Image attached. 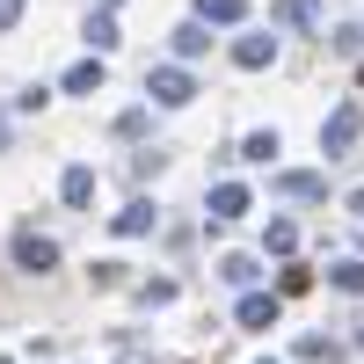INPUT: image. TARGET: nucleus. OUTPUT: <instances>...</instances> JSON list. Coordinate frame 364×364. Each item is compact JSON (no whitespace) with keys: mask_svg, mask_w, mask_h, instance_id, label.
<instances>
[{"mask_svg":"<svg viewBox=\"0 0 364 364\" xmlns=\"http://www.w3.org/2000/svg\"><path fill=\"white\" fill-rule=\"evenodd\" d=\"M146 102L190 109V102H197V73H190V66H146Z\"/></svg>","mask_w":364,"mask_h":364,"instance_id":"nucleus-1","label":"nucleus"},{"mask_svg":"<svg viewBox=\"0 0 364 364\" xmlns=\"http://www.w3.org/2000/svg\"><path fill=\"white\" fill-rule=\"evenodd\" d=\"M357 132H364V109H357V102H336V109L321 117V154H328V161H343L350 146H357Z\"/></svg>","mask_w":364,"mask_h":364,"instance_id":"nucleus-2","label":"nucleus"},{"mask_svg":"<svg viewBox=\"0 0 364 364\" xmlns=\"http://www.w3.org/2000/svg\"><path fill=\"white\" fill-rule=\"evenodd\" d=\"M15 269H29V277L58 269V240H51V233H37V226H22V233H15Z\"/></svg>","mask_w":364,"mask_h":364,"instance_id":"nucleus-3","label":"nucleus"},{"mask_svg":"<svg viewBox=\"0 0 364 364\" xmlns=\"http://www.w3.org/2000/svg\"><path fill=\"white\" fill-rule=\"evenodd\" d=\"M211 226H233L240 219V211H255V190H248V182H211Z\"/></svg>","mask_w":364,"mask_h":364,"instance_id":"nucleus-4","label":"nucleus"},{"mask_svg":"<svg viewBox=\"0 0 364 364\" xmlns=\"http://www.w3.org/2000/svg\"><path fill=\"white\" fill-rule=\"evenodd\" d=\"M269 190L291 197V204H321V197H328V175H314V168H284V175H269Z\"/></svg>","mask_w":364,"mask_h":364,"instance_id":"nucleus-5","label":"nucleus"},{"mask_svg":"<svg viewBox=\"0 0 364 364\" xmlns=\"http://www.w3.org/2000/svg\"><path fill=\"white\" fill-rule=\"evenodd\" d=\"M233 66H240V73L277 66V37H269V29H248V37H233Z\"/></svg>","mask_w":364,"mask_h":364,"instance_id":"nucleus-6","label":"nucleus"},{"mask_svg":"<svg viewBox=\"0 0 364 364\" xmlns=\"http://www.w3.org/2000/svg\"><path fill=\"white\" fill-rule=\"evenodd\" d=\"M277 314H284V299H277V291H240V306H233L240 328H277Z\"/></svg>","mask_w":364,"mask_h":364,"instance_id":"nucleus-7","label":"nucleus"},{"mask_svg":"<svg viewBox=\"0 0 364 364\" xmlns=\"http://www.w3.org/2000/svg\"><path fill=\"white\" fill-rule=\"evenodd\" d=\"M168 44H175V66H190V58H204V51H211V29L190 15V22H175V29H168Z\"/></svg>","mask_w":364,"mask_h":364,"instance_id":"nucleus-8","label":"nucleus"},{"mask_svg":"<svg viewBox=\"0 0 364 364\" xmlns=\"http://www.w3.org/2000/svg\"><path fill=\"white\" fill-rule=\"evenodd\" d=\"M58 197H66V211H87V204H95V168L73 161L66 175H58Z\"/></svg>","mask_w":364,"mask_h":364,"instance_id":"nucleus-9","label":"nucleus"},{"mask_svg":"<svg viewBox=\"0 0 364 364\" xmlns=\"http://www.w3.org/2000/svg\"><path fill=\"white\" fill-rule=\"evenodd\" d=\"M102 80H109V66H102L95 51H87L80 66H66V80H58V87H66V95H102Z\"/></svg>","mask_w":364,"mask_h":364,"instance_id":"nucleus-10","label":"nucleus"},{"mask_svg":"<svg viewBox=\"0 0 364 364\" xmlns=\"http://www.w3.org/2000/svg\"><path fill=\"white\" fill-rule=\"evenodd\" d=\"M117 233H124V240H139V233H154L161 226V211H154V197H132L124 211H117V219H109Z\"/></svg>","mask_w":364,"mask_h":364,"instance_id":"nucleus-11","label":"nucleus"},{"mask_svg":"<svg viewBox=\"0 0 364 364\" xmlns=\"http://www.w3.org/2000/svg\"><path fill=\"white\" fill-rule=\"evenodd\" d=\"M269 22H277V29H314L321 0H269Z\"/></svg>","mask_w":364,"mask_h":364,"instance_id":"nucleus-12","label":"nucleus"},{"mask_svg":"<svg viewBox=\"0 0 364 364\" xmlns=\"http://www.w3.org/2000/svg\"><path fill=\"white\" fill-rule=\"evenodd\" d=\"M240 15H248V0H197V22L204 29H233Z\"/></svg>","mask_w":364,"mask_h":364,"instance_id":"nucleus-13","label":"nucleus"},{"mask_svg":"<svg viewBox=\"0 0 364 364\" xmlns=\"http://www.w3.org/2000/svg\"><path fill=\"white\" fill-rule=\"evenodd\" d=\"M80 37H87V51H95V58H109L117 44H124V37H117V15H87V29H80Z\"/></svg>","mask_w":364,"mask_h":364,"instance_id":"nucleus-14","label":"nucleus"},{"mask_svg":"<svg viewBox=\"0 0 364 364\" xmlns=\"http://www.w3.org/2000/svg\"><path fill=\"white\" fill-rule=\"evenodd\" d=\"M328 284H336V291H350V299H364V255H343L336 269H328Z\"/></svg>","mask_w":364,"mask_h":364,"instance_id":"nucleus-15","label":"nucleus"},{"mask_svg":"<svg viewBox=\"0 0 364 364\" xmlns=\"http://www.w3.org/2000/svg\"><path fill=\"white\" fill-rule=\"evenodd\" d=\"M277 154H284L277 124H269V132H248V139H240V161H277Z\"/></svg>","mask_w":364,"mask_h":364,"instance_id":"nucleus-16","label":"nucleus"},{"mask_svg":"<svg viewBox=\"0 0 364 364\" xmlns=\"http://www.w3.org/2000/svg\"><path fill=\"white\" fill-rule=\"evenodd\" d=\"M219 277H226V284H240V291H255L262 269H255V255H219Z\"/></svg>","mask_w":364,"mask_h":364,"instance_id":"nucleus-17","label":"nucleus"},{"mask_svg":"<svg viewBox=\"0 0 364 364\" xmlns=\"http://www.w3.org/2000/svg\"><path fill=\"white\" fill-rule=\"evenodd\" d=\"M291 357H299V364H336L343 350L328 343V336H299V350H291Z\"/></svg>","mask_w":364,"mask_h":364,"instance_id":"nucleus-18","label":"nucleus"},{"mask_svg":"<svg viewBox=\"0 0 364 364\" xmlns=\"http://www.w3.org/2000/svg\"><path fill=\"white\" fill-rule=\"evenodd\" d=\"M262 248H269V255H291V248H299V226H291V219H269Z\"/></svg>","mask_w":364,"mask_h":364,"instance_id":"nucleus-19","label":"nucleus"},{"mask_svg":"<svg viewBox=\"0 0 364 364\" xmlns=\"http://www.w3.org/2000/svg\"><path fill=\"white\" fill-rule=\"evenodd\" d=\"M132 299H139V306H168V299H175V277H146Z\"/></svg>","mask_w":364,"mask_h":364,"instance_id":"nucleus-20","label":"nucleus"},{"mask_svg":"<svg viewBox=\"0 0 364 364\" xmlns=\"http://www.w3.org/2000/svg\"><path fill=\"white\" fill-rule=\"evenodd\" d=\"M15 22H22V0H0V37H8Z\"/></svg>","mask_w":364,"mask_h":364,"instance_id":"nucleus-21","label":"nucleus"},{"mask_svg":"<svg viewBox=\"0 0 364 364\" xmlns=\"http://www.w3.org/2000/svg\"><path fill=\"white\" fill-rule=\"evenodd\" d=\"M343 204H350V211H357V219H364V190H350V197H343Z\"/></svg>","mask_w":364,"mask_h":364,"instance_id":"nucleus-22","label":"nucleus"},{"mask_svg":"<svg viewBox=\"0 0 364 364\" xmlns=\"http://www.w3.org/2000/svg\"><path fill=\"white\" fill-rule=\"evenodd\" d=\"M357 95H364V73H357Z\"/></svg>","mask_w":364,"mask_h":364,"instance_id":"nucleus-23","label":"nucleus"},{"mask_svg":"<svg viewBox=\"0 0 364 364\" xmlns=\"http://www.w3.org/2000/svg\"><path fill=\"white\" fill-rule=\"evenodd\" d=\"M357 343H364V328H357Z\"/></svg>","mask_w":364,"mask_h":364,"instance_id":"nucleus-24","label":"nucleus"},{"mask_svg":"<svg viewBox=\"0 0 364 364\" xmlns=\"http://www.w3.org/2000/svg\"><path fill=\"white\" fill-rule=\"evenodd\" d=\"M262 364H277V357H262Z\"/></svg>","mask_w":364,"mask_h":364,"instance_id":"nucleus-25","label":"nucleus"},{"mask_svg":"<svg viewBox=\"0 0 364 364\" xmlns=\"http://www.w3.org/2000/svg\"><path fill=\"white\" fill-rule=\"evenodd\" d=\"M0 364H8V357H0Z\"/></svg>","mask_w":364,"mask_h":364,"instance_id":"nucleus-26","label":"nucleus"}]
</instances>
